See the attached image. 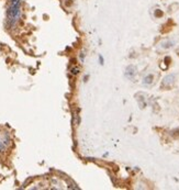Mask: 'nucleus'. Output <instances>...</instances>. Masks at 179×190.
Segmentation results:
<instances>
[{"instance_id": "1", "label": "nucleus", "mask_w": 179, "mask_h": 190, "mask_svg": "<svg viewBox=\"0 0 179 190\" xmlns=\"http://www.w3.org/2000/svg\"><path fill=\"white\" fill-rule=\"evenodd\" d=\"M21 2L22 0H10V5L7 11V23L10 28L16 25L21 16Z\"/></svg>"}, {"instance_id": "2", "label": "nucleus", "mask_w": 179, "mask_h": 190, "mask_svg": "<svg viewBox=\"0 0 179 190\" xmlns=\"http://www.w3.org/2000/svg\"><path fill=\"white\" fill-rule=\"evenodd\" d=\"M9 142H10L9 135L7 134V132H3L2 134L0 135V154L3 153L6 151L7 146L9 145Z\"/></svg>"}, {"instance_id": "3", "label": "nucleus", "mask_w": 179, "mask_h": 190, "mask_svg": "<svg viewBox=\"0 0 179 190\" xmlns=\"http://www.w3.org/2000/svg\"><path fill=\"white\" fill-rule=\"evenodd\" d=\"M175 75L170 74V75H167L166 77L163 79V87H166V88H170L174 86L175 84Z\"/></svg>"}, {"instance_id": "4", "label": "nucleus", "mask_w": 179, "mask_h": 190, "mask_svg": "<svg viewBox=\"0 0 179 190\" xmlns=\"http://www.w3.org/2000/svg\"><path fill=\"white\" fill-rule=\"evenodd\" d=\"M174 44H175V41H173V40H164V41H161V43L158 44V49L166 51V49H172L174 46Z\"/></svg>"}, {"instance_id": "5", "label": "nucleus", "mask_w": 179, "mask_h": 190, "mask_svg": "<svg viewBox=\"0 0 179 190\" xmlns=\"http://www.w3.org/2000/svg\"><path fill=\"white\" fill-rule=\"evenodd\" d=\"M154 80H155V75L153 73H149L146 76H144V78H143V85L151 86V85L154 84Z\"/></svg>"}, {"instance_id": "6", "label": "nucleus", "mask_w": 179, "mask_h": 190, "mask_svg": "<svg viewBox=\"0 0 179 190\" xmlns=\"http://www.w3.org/2000/svg\"><path fill=\"white\" fill-rule=\"evenodd\" d=\"M126 76L129 77V78H133L134 76H135V74H136V67L135 66H129V67L126 68Z\"/></svg>"}, {"instance_id": "7", "label": "nucleus", "mask_w": 179, "mask_h": 190, "mask_svg": "<svg viewBox=\"0 0 179 190\" xmlns=\"http://www.w3.org/2000/svg\"><path fill=\"white\" fill-rule=\"evenodd\" d=\"M154 16H155V18H161V17L164 16V12L161 11V9H155Z\"/></svg>"}, {"instance_id": "8", "label": "nucleus", "mask_w": 179, "mask_h": 190, "mask_svg": "<svg viewBox=\"0 0 179 190\" xmlns=\"http://www.w3.org/2000/svg\"><path fill=\"white\" fill-rule=\"evenodd\" d=\"M177 53H178V54H179V49H177Z\"/></svg>"}]
</instances>
